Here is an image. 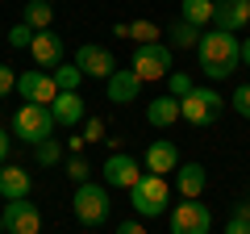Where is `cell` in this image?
Here are the masks:
<instances>
[{
  "label": "cell",
  "instance_id": "6da1fadb",
  "mask_svg": "<svg viewBox=\"0 0 250 234\" xmlns=\"http://www.w3.org/2000/svg\"><path fill=\"white\" fill-rule=\"evenodd\" d=\"M196 63H200V71H205L208 80H229V75L238 71V63H242L238 34H225V29H208V34H200Z\"/></svg>",
  "mask_w": 250,
  "mask_h": 234
},
{
  "label": "cell",
  "instance_id": "7a4b0ae2",
  "mask_svg": "<svg viewBox=\"0 0 250 234\" xmlns=\"http://www.w3.org/2000/svg\"><path fill=\"white\" fill-rule=\"evenodd\" d=\"M167 201H171V184H167V176H154V171H146L129 188V205H134L138 217H163Z\"/></svg>",
  "mask_w": 250,
  "mask_h": 234
},
{
  "label": "cell",
  "instance_id": "3957f363",
  "mask_svg": "<svg viewBox=\"0 0 250 234\" xmlns=\"http://www.w3.org/2000/svg\"><path fill=\"white\" fill-rule=\"evenodd\" d=\"M13 134L21 138V142H29V146H38V142H46V138H54V113L46 105H21L17 113H13Z\"/></svg>",
  "mask_w": 250,
  "mask_h": 234
},
{
  "label": "cell",
  "instance_id": "277c9868",
  "mask_svg": "<svg viewBox=\"0 0 250 234\" xmlns=\"http://www.w3.org/2000/svg\"><path fill=\"white\" fill-rule=\"evenodd\" d=\"M108 188L104 184H75V201H71V209H75V222L80 226H88V230H96V226H104L108 222Z\"/></svg>",
  "mask_w": 250,
  "mask_h": 234
},
{
  "label": "cell",
  "instance_id": "5b68a950",
  "mask_svg": "<svg viewBox=\"0 0 250 234\" xmlns=\"http://www.w3.org/2000/svg\"><path fill=\"white\" fill-rule=\"evenodd\" d=\"M179 109H184V121H192L196 130H205V126H213L217 117H221L225 100L217 96L213 88H192L184 100H179Z\"/></svg>",
  "mask_w": 250,
  "mask_h": 234
},
{
  "label": "cell",
  "instance_id": "8992f818",
  "mask_svg": "<svg viewBox=\"0 0 250 234\" xmlns=\"http://www.w3.org/2000/svg\"><path fill=\"white\" fill-rule=\"evenodd\" d=\"M171 63H175V59H171V46H163V42H150V46H138L134 50V75L142 84H150V80H167L171 75Z\"/></svg>",
  "mask_w": 250,
  "mask_h": 234
},
{
  "label": "cell",
  "instance_id": "52a82bcc",
  "mask_svg": "<svg viewBox=\"0 0 250 234\" xmlns=\"http://www.w3.org/2000/svg\"><path fill=\"white\" fill-rule=\"evenodd\" d=\"M213 230V213L205 201H179L171 209V234H208Z\"/></svg>",
  "mask_w": 250,
  "mask_h": 234
},
{
  "label": "cell",
  "instance_id": "ba28073f",
  "mask_svg": "<svg viewBox=\"0 0 250 234\" xmlns=\"http://www.w3.org/2000/svg\"><path fill=\"white\" fill-rule=\"evenodd\" d=\"M100 171H104V188H125V192H129V188H134V184L146 176V171H142V163H138L134 155H125V151L108 155Z\"/></svg>",
  "mask_w": 250,
  "mask_h": 234
},
{
  "label": "cell",
  "instance_id": "9c48e42d",
  "mask_svg": "<svg viewBox=\"0 0 250 234\" xmlns=\"http://www.w3.org/2000/svg\"><path fill=\"white\" fill-rule=\"evenodd\" d=\"M17 92L25 96V105H46V109H50L54 100H59V84H54V75L42 71V67L17 75Z\"/></svg>",
  "mask_w": 250,
  "mask_h": 234
},
{
  "label": "cell",
  "instance_id": "30bf717a",
  "mask_svg": "<svg viewBox=\"0 0 250 234\" xmlns=\"http://www.w3.org/2000/svg\"><path fill=\"white\" fill-rule=\"evenodd\" d=\"M75 67H80L83 75H92V80H108V75L117 71V59H113V50H104V46L83 42L80 50H75Z\"/></svg>",
  "mask_w": 250,
  "mask_h": 234
},
{
  "label": "cell",
  "instance_id": "8fae6325",
  "mask_svg": "<svg viewBox=\"0 0 250 234\" xmlns=\"http://www.w3.org/2000/svg\"><path fill=\"white\" fill-rule=\"evenodd\" d=\"M4 230L9 234H42V213L34 201H9L4 205Z\"/></svg>",
  "mask_w": 250,
  "mask_h": 234
},
{
  "label": "cell",
  "instance_id": "7c38bea8",
  "mask_svg": "<svg viewBox=\"0 0 250 234\" xmlns=\"http://www.w3.org/2000/svg\"><path fill=\"white\" fill-rule=\"evenodd\" d=\"M250 25V0H217L213 4V29L238 34Z\"/></svg>",
  "mask_w": 250,
  "mask_h": 234
},
{
  "label": "cell",
  "instance_id": "4fadbf2b",
  "mask_svg": "<svg viewBox=\"0 0 250 234\" xmlns=\"http://www.w3.org/2000/svg\"><path fill=\"white\" fill-rule=\"evenodd\" d=\"M50 113H54V126H62V130H75L80 121H88V109H83L80 92H59V100L50 105Z\"/></svg>",
  "mask_w": 250,
  "mask_h": 234
},
{
  "label": "cell",
  "instance_id": "5bb4252c",
  "mask_svg": "<svg viewBox=\"0 0 250 234\" xmlns=\"http://www.w3.org/2000/svg\"><path fill=\"white\" fill-rule=\"evenodd\" d=\"M104 84H108V100L113 105H129V100L142 96V80L134 75V67H117Z\"/></svg>",
  "mask_w": 250,
  "mask_h": 234
},
{
  "label": "cell",
  "instance_id": "9a60e30c",
  "mask_svg": "<svg viewBox=\"0 0 250 234\" xmlns=\"http://www.w3.org/2000/svg\"><path fill=\"white\" fill-rule=\"evenodd\" d=\"M29 54H34V63L42 67V71H54V67L62 63V54H67V46H62V38L59 34H38L34 38V46H29Z\"/></svg>",
  "mask_w": 250,
  "mask_h": 234
},
{
  "label": "cell",
  "instance_id": "2e32d148",
  "mask_svg": "<svg viewBox=\"0 0 250 234\" xmlns=\"http://www.w3.org/2000/svg\"><path fill=\"white\" fill-rule=\"evenodd\" d=\"M146 171H154V176H167V171H179V151L175 142H167V138H154L150 146H146Z\"/></svg>",
  "mask_w": 250,
  "mask_h": 234
},
{
  "label": "cell",
  "instance_id": "e0dca14e",
  "mask_svg": "<svg viewBox=\"0 0 250 234\" xmlns=\"http://www.w3.org/2000/svg\"><path fill=\"white\" fill-rule=\"evenodd\" d=\"M175 188H179L184 201H200V192L208 188V167H200V163H179Z\"/></svg>",
  "mask_w": 250,
  "mask_h": 234
},
{
  "label": "cell",
  "instance_id": "ac0fdd59",
  "mask_svg": "<svg viewBox=\"0 0 250 234\" xmlns=\"http://www.w3.org/2000/svg\"><path fill=\"white\" fill-rule=\"evenodd\" d=\"M29 171L25 167H13V163H4L0 167V197L4 201H29Z\"/></svg>",
  "mask_w": 250,
  "mask_h": 234
},
{
  "label": "cell",
  "instance_id": "d6986e66",
  "mask_svg": "<svg viewBox=\"0 0 250 234\" xmlns=\"http://www.w3.org/2000/svg\"><path fill=\"white\" fill-rule=\"evenodd\" d=\"M179 117H184V109H179V100H175V96H154L150 105H146V121H150L154 130L175 126Z\"/></svg>",
  "mask_w": 250,
  "mask_h": 234
},
{
  "label": "cell",
  "instance_id": "ffe728a7",
  "mask_svg": "<svg viewBox=\"0 0 250 234\" xmlns=\"http://www.w3.org/2000/svg\"><path fill=\"white\" fill-rule=\"evenodd\" d=\"M213 4L217 0H179V17L192 21L196 29H208L213 25Z\"/></svg>",
  "mask_w": 250,
  "mask_h": 234
},
{
  "label": "cell",
  "instance_id": "44dd1931",
  "mask_svg": "<svg viewBox=\"0 0 250 234\" xmlns=\"http://www.w3.org/2000/svg\"><path fill=\"white\" fill-rule=\"evenodd\" d=\"M21 21H25L34 34H46L50 29V21H54V9H50V0H29L25 4V13H21Z\"/></svg>",
  "mask_w": 250,
  "mask_h": 234
},
{
  "label": "cell",
  "instance_id": "7402d4cb",
  "mask_svg": "<svg viewBox=\"0 0 250 234\" xmlns=\"http://www.w3.org/2000/svg\"><path fill=\"white\" fill-rule=\"evenodd\" d=\"M196 42H200V29L192 25V21L179 17L175 25H171V46H175V50H196Z\"/></svg>",
  "mask_w": 250,
  "mask_h": 234
},
{
  "label": "cell",
  "instance_id": "603a6c76",
  "mask_svg": "<svg viewBox=\"0 0 250 234\" xmlns=\"http://www.w3.org/2000/svg\"><path fill=\"white\" fill-rule=\"evenodd\" d=\"M54 84H59V92H80V84H83V71H80V67H67V63H59V67H54Z\"/></svg>",
  "mask_w": 250,
  "mask_h": 234
},
{
  "label": "cell",
  "instance_id": "cb8c5ba5",
  "mask_svg": "<svg viewBox=\"0 0 250 234\" xmlns=\"http://www.w3.org/2000/svg\"><path fill=\"white\" fill-rule=\"evenodd\" d=\"M129 38H134L138 46H150V42H159V25H154V21H134V25H129Z\"/></svg>",
  "mask_w": 250,
  "mask_h": 234
},
{
  "label": "cell",
  "instance_id": "d4e9b609",
  "mask_svg": "<svg viewBox=\"0 0 250 234\" xmlns=\"http://www.w3.org/2000/svg\"><path fill=\"white\" fill-rule=\"evenodd\" d=\"M192 88H196V84H192V75H184V71H171V75H167V96L184 100Z\"/></svg>",
  "mask_w": 250,
  "mask_h": 234
},
{
  "label": "cell",
  "instance_id": "484cf974",
  "mask_svg": "<svg viewBox=\"0 0 250 234\" xmlns=\"http://www.w3.org/2000/svg\"><path fill=\"white\" fill-rule=\"evenodd\" d=\"M34 155H38V163H42V167H54V163L62 159V146L54 142V138H46V142L34 146Z\"/></svg>",
  "mask_w": 250,
  "mask_h": 234
},
{
  "label": "cell",
  "instance_id": "4316f807",
  "mask_svg": "<svg viewBox=\"0 0 250 234\" xmlns=\"http://www.w3.org/2000/svg\"><path fill=\"white\" fill-rule=\"evenodd\" d=\"M34 38H38V34H34L29 25H25V21L9 29V46H17V50H29V46H34Z\"/></svg>",
  "mask_w": 250,
  "mask_h": 234
},
{
  "label": "cell",
  "instance_id": "83f0119b",
  "mask_svg": "<svg viewBox=\"0 0 250 234\" xmlns=\"http://www.w3.org/2000/svg\"><path fill=\"white\" fill-rule=\"evenodd\" d=\"M229 105H233V113H238V117H246V121H250V84H238V88H233Z\"/></svg>",
  "mask_w": 250,
  "mask_h": 234
},
{
  "label": "cell",
  "instance_id": "f1b7e54d",
  "mask_svg": "<svg viewBox=\"0 0 250 234\" xmlns=\"http://www.w3.org/2000/svg\"><path fill=\"white\" fill-rule=\"evenodd\" d=\"M225 234H250V205H238V209H233Z\"/></svg>",
  "mask_w": 250,
  "mask_h": 234
},
{
  "label": "cell",
  "instance_id": "f546056e",
  "mask_svg": "<svg viewBox=\"0 0 250 234\" xmlns=\"http://www.w3.org/2000/svg\"><path fill=\"white\" fill-rule=\"evenodd\" d=\"M88 171H92V163L83 159V155H71V159H67V176H71L75 184H88Z\"/></svg>",
  "mask_w": 250,
  "mask_h": 234
},
{
  "label": "cell",
  "instance_id": "4dcf8cb0",
  "mask_svg": "<svg viewBox=\"0 0 250 234\" xmlns=\"http://www.w3.org/2000/svg\"><path fill=\"white\" fill-rule=\"evenodd\" d=\"M13 88H17V75H13L9 63H0V96H9Z\"/></svg>",
  "mask_w": 250,
  "mask_h": 234
},
{
  "label": "cell",
  "instance_id": "1f68e13d",
  "mask_svg": "<svg viewBox=\"0 0 250 234\" xmlns=\"http://www.w3.org/2000/svg\"><path fill=\"white\" fill-rule=\"evenodd\" d=\"M83 138H88V142L104 138V121H100V117H88V121H83Z\"/></svg>",
  "mask_w": 250,
  "mask_h": 234
},
{
  "label": "cell",
  "instance_id": "d6a6232c",
  "mask_svg": "<svg viewBox=\"0 0 250 234\" xmlns=\"http://www.w3.org/2000/svg\"><path fill=\"white\" fill-rule=\"evenodd\" d=\"M83 146H88V138H83V134H71V138H67V151H71V155H83Z\"/></svg>",
  "mask_w": 250,
  "mask_h": 234
},
{
  "label": "cell",
  "instance_id": "836d02e7",
  "mask_svg": "<svg viewBox=\"0 0 250 234\" xmlns=\"http://www.w3.org/2000/svg\"><path fill=\"white\" fill-rule=\"evenodd\" d=\"M117 234H146V226L142 222H121V226H117Z\"/></svg>",
  "mask_w": 250,
  "mask_h": 234
},
{
  "label": "cell",
  "instance_id": "e575fe53",
  "mask_svg": "<svg viewBox=\"0 0 250 234\" xmlns=\"http://www.w3.org/2000/svg\"><path fill=\"white\" fill-rule=\"evenodd\" d=\"M9 163V130H0V167Z\"/></svg>",
  "mask_w": 250,
  "mask_h": 234
},
{
  "label": "cell",
  "instance_id": "d590c367",
  "mask_svg": "<svg viewBox=\"0 0 250 234\" xmlns=\"http://www.w3.org/2000/svg\"><path fill=\"white\" fill-rule=\"evenodd\" d=\"M242 63L250 67V38H246V42H242Z\"/></svg>",
  "mask_w": 250,
  "mask_h": 234
},
{
  "label": "cell",
  "instance_id": "8d00e7d4",
  "mask_svg": "<svg viewBox=\"0 0 250 234\" xmlns=\"http://www.w3.org/2000/svg\"><path fill=\"white\" fill-rule=\"evenodd\" d=\"M0 234H4V213H0Z\"/></svg>",
  "mask_w": 250,
  "mask_h": 234
}]
</instances>
